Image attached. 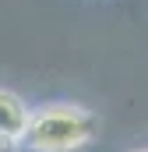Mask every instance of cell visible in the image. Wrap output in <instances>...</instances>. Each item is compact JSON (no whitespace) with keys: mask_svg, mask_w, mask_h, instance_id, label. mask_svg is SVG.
Returning <instances> with one entry per match:
<instances>
[{"mask_svg":"<svg viewBox=\"0 0 148 152\" xmlns=\"http://www.w3.org/2000/svg\"><path fill=\"white\" fill-rule=\"evenodd\" d=\"M11 149H14V142H7V138L0 134V152H11Z\"/></svg>","mask_w":148,"mask_h":152,"instance_id":"cell-3","label":"cell"},{"mask_svg":"<svg viewBox=\"0 0 148 152\" xmlns=\"http://www.w3.org/2000/svg\"><path fill=\"white\" fill-rule=\"evenodd\" d=\"M25 124H28V106L14 92H4L0 88V134L7 142H21Z\"/></svg>","mask_w":148,"mask_h":152,"instance_id":"cell-2","label":"cell"},{"mask_svg":"<svg viewBox=\"0 0 148 152\" xmlns=\"http://www.w3.org/2000/svg\"><path fill=\"white\" fill-rule=\"evenodd\" d=\"M95 117L74 103H46L36 113H28L21 142L36 152H71L95 138Z\"/></svg>","mask_w":148,"mask_h":152,"instance_id":"cell-1","label":"cell"}]
</instances>
